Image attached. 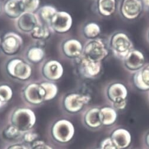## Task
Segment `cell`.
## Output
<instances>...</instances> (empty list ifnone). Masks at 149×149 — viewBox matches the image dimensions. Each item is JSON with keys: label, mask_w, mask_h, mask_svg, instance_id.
Wrapping results in <instances>:
<instances>
[{"label": "cell", "mask_w": 149, "mask_h": 149, "mask_svg": "<svg viewBox=\"0 0 149 149\" xmlns=\"http://www.w3.org/2000/svg\"><path fill=\"white\" fill-rule=\"evenodd\" d=\"M109 50L114 56L123 60L134 49L133 43L130 37L125 33L117 31L111 34L107 41Z\"/></svg>", "instance_id": "obj_1"}, {"label": "cell", "mask_w": 149, "mask_h": 149, "mask_svg": "<svg viewBox=\"0 0 149 149\" xmlns=\"http://www.w3.org/2000/svg\"><path fill=\"white\" fill-rule=\"evenodd\" d=\"M109 53L107 42L100 38L88 40L83 47L82 56L97 62H102Z\"/></svg>", "instance_id": "obj_2"}, {"label": "cell", "mask_w": 149, "mask_h": 149, "mask_svg": "<svg viewBox=\"0 0 149 149\" xmlns=\"http://www.w3.org/2000/svg\"><path fill=\"white\" fill-rule=\"evenodd\" d=\"M10 120L11 125L15 127L21 132H26L34 126L36 118L32 110L21 108L13 112Z\"/></svg>", "instance_id": "obj_3"}, {"label": "cell", "mask_w": 149, "mask_h": 149, "mask_svg": "<svg viewBox=\"0 0 149 149\" xmlns=\"http://www.w3.org/2000/svg\"><path fill=\"white\" fill-rule=\"evenodd\" d=\"M74 132L75 130L72 123L66 119L57 121L52 129L53 137L61 143L69 142L74 137Z\"/></svg>", "instance_id": "obj_4"}, {"label": "cell", "mask_w": 149, "mask_h": 149, "mask_svg": "<svg viewBox=\"0 0 149 149\" xmlns=\"http://www.w3.org/2000/svg\"><path fill=\"white\" fill-rule=\"evenodd\" d=\"M91 100V97L88 94L70 93L64 97L63 106L67 112L77 113L81 111Z\"/></svg>", "instance_id": "obj_5"}, {"label": "cell", "mask_w": 149, "mask_h": 149, "mask_svg": "<svg viewBox=\"0 0 149 149\" xmlns=\"http://www.w3.org/2000/svg\"><path fill=\"white\" fill-rule=\"evenodd\" d=\"M77 61V68L80 75L85 79H93L100 74L102 70V62L91 60L81 56Z\"/></svg>", "instance_id": "obj_6"}, {"label": "cell", "mask_w": 149, "mask_h": 149, "mask_svg": "<svg viewBox=\"0 0 149 149\" xmlns=\"http://www.w3.org/2000/svg\"><path fill=\"white\" fill-rule=\"evenodd\" d=\"M7 71L10 76L20 80L29 79L32 74L30 64L19 58L10 60L7 65Z\"/></svg>", "instance_id": "obj_7"}, {"label": "cell", "mask_w": 149, "mask_h": 149, "mask_svg": "<svg viewBox=\"0 0 149 149\" xmlns=\"http://www.w3.org/2000/svg\"><path fill=\"white\" fill-rule=\"evenodd\" d=\"M118 10L123 18L134 20L140 17L143 7L140 0H119Z\"/></svg>", "instance_id": "obj_8"}, {"label": "cell", "mask_w": 149, "mask_h": 149, "mask_svg": "<svg viewBox=\"0 0 149 149\" xmlns=\"http://www.w3.org/2000/svg\"><path fill=\"white\" fill-rule=\"evenodd\" d=\"M72 25L73 18L69 13L58 11L50 22L49 28L55 33L64 34L70 31Z\"/></svg>", "instance_id": "obj_9"}, {"label": "cell", "mask_w": 149, "mask_h": 149, "mask_svg": "<svg viewBox=\"0 0 149 149\" xmlns=\"http://www.w3.org/2000/svg\"><path fill=\"white\" fill-rule=\"evenodd\" d=\"M83 47L84 45L78 39L67 38L62 43V53L66 58L76 60L82 55Z\"/></svg>", "instance_id": "obj_10"}, {"label": "cell", "mask_w": 149, "mask_h": 149, "mask_svg": "<svg viewBox=\"0 0 149 149\" xmlns=\"http://www.w3.org/2000/svg\"><path fill=\"white\" fill-rule=\"evenodd\" d=\"M22 45L21 37L14 33L6 34L3 38L0 47L3 53L7 55L12 56L18 53Z\"/></svg>", "instance_id": "obj_11"}, {"label": "cell", "mask_w": 149, "mask_h": 149, "mask_svg": "<svg viewBox=\"0 0 149 149\" xmlns=\"http://www.w3.org/2000/svg\"><path fill=\"white\" fill-rule=\"evenodd\" d=\"M122 61L123 66L127 71L135 72L145 64V58L144 54L138 49H134Z\"/></svg>", "instance_id": "obj_12"}, {"label": "cell", "mask_w": 149, "mask_h": 149, "mask_svg": "<svg viewBox=\"0 0 149 149\" xmlns=\"http://www.w3.org/2000/svg\"><path fill=\"white\" fill-rule=\"evenodd\" d=\"M64 73L62 64L57 60H49L46 61L42 67V74L44 78L51 81L59 80Z\"/></svg>", "instance_id": "obj_13"}, {"label": "cell", "mask_w": 149, "mask_h": 149, "mask_svg": "<svg viewBox=\"0 0 149 149\" xmlns=\"http://www.w3.org/2000/svg\"><path fill=\"white\" fill-rule=\"evenodd\" d=\"M23 94L25 99L33 104H39L45 101L46 93L41 84H29L24 88Z\"/></svg>", "instance_id": "obj_14"}, {"label": "cell", "mask_w": 149, "mask_h": 149, "mask_svg": "<svg viewBox=\"0 0 149 149\" xmlns=\"http://www.w3.org/2000/svg\"><path fill=\"white\" fill-rule=\"evenodd\" d=\"M39 18L33 13H24L16 20V27L22 33H31L39 24Z\"/></svg>", "instance_id": "obj_15"}, {"label": "cell", "mask_w": 149, "mask_h": 149, "mask_svg": "<svg viewBox=\"0 0 149 149\" xmlns=\"http://www.w3.org/2000/svg\"><path fill=\"white\" fill-rule=\"evenodd\" d=\"M106 94L108 100L113 103L127 100L129 91L125 84L120 82H114L108 86Z\"/></svg>", "instance_id": "obj_16"}, {"label": "cell", "mask_w": 149, "mask_h": 149, "mask_svg": "<svg viewBox=\"0 0 149 149\" xmlns=\"http://www.w3.org/2000/svg\"><path fill=\"white\" fill-rule=\"evenodd\" d=\"M133 74V81L135 87L141 91H149V64H145Z\"/></svg>", "instance_id": "obj_17"}, {"label": "cell", "mask_w": 149, "mask_h": 149, "mask_svg": "<svg viewBox=\"0 0 149 149\" xmlns=\"http://www.w3.org/2000/svg\"><path fill=\"white\" fill-rule=\"evenodd\" d=\"M110 138L120 149L127 148L131 145L132 141L130 132L122 128L114 130L111 133Z\"/></svg>", "instance_id": "obj_18"}, {"label": "cell", "mask_w": 149, "mask_h": 149, "mask_svg": "<svg viewBox=\"0 0 149 149\" xmlns=\"http://www.w3.org/2000/svg\"><path fill=\"white\" fill-rule=\"evenodd\" d=\"M95 7L98 14L105 17H110L116 10V0H96Z\"/></svg>", "instance_id": "obj_19"}, {"label": "cell", "mask_w": 149, "mask_h": 149, "mask_svg": "<svg viewBox=\"0 0 149 149\" xmlns=\"http://www.w3.org/2000/svg\"><path fill=\"white\" fill-rule=\"evenodd\" d=\"M99 117L102 126H110L116 122L118 114L113 107H103L99 109Z\"/></svg>", "instance_id": "obj_20"}, {"label": "cell", "mask_w": 149, "mask_h": 149, "mask_svg": "<svg viewBox=\"0 0 149 149\" xmlns=\"http://www.w3.org/2000/svg\"><path fill=\"white\" fill-rule=\"evenodd\" d=\"M6 14L11 18H17L24 11L22 8L21 0H7L4 6Z\"/></svg>", "instance_id": "obj_21"}, {"label": "cell", "mask_w": 149, "mask_h": 149, "mask_svg": "<svg viewBox=\"0 0 149 149\" xmlns=\"http://www.w3.org/2000/svg\"><path fill=\"white\" fill-rule=\"evenodd\" d=\"M85 125L91 129H97L102 126L99 117V109L93 107L89 109L84 116Z\"/></svg>", "instance_id": "obj_22"}, {"label": "cell", "mask_w": 149, "mask_h": 149, "mask_svg": "<svg viewBox=\"0 0 149 149\" xmlns=\"http://www.w3.org/2000/svg\"><path fill=\"white\" fill-rule=\"evenodd\" d=\"M82 30L84 37L88 40L98 38L101 32L100 26L95 22H89L85 24Z\"/></svg>", "instance_id": "obj_23"}, {"label": "cell", "mask_w": 149, "mask_h": 149, "mask_svg": "<svg viewBox=\"0 0 149 149\" xmlns=\"http://www.w3.org/2000/svg\"><path fill=\"white\" fill-rule=\"evenodd\" d=\"M58 12V10L52 6H44L41 7L37 11V16L45 25L49 27L53 17Z\"/></svg>", "instance_id": "obj_24"}, {"label": "cell", "mask_w": 149, "mask_h": 149, "mask_svg": "<svg viewBox=\"0 0 149 149\" xmlns=\"http://www.w3.org/2000/svg\"><path fill=\"white\" fill-rule=\"evenodd\" d=\"M49 27L47 25L39 24L32 31L31 36L33 38L38 41H44L51 36Z\"/></svg>", "instance_id": "obj_25"}, {"label": "cell", "mask_w": 149, "mask_h": 149, "mask_svg": "<svg viewBox=\"0 0 149 149\" xmlns=\"http://www.w3.org/2000/svg\"><path fill=\"white\" fill-rule=\"evenodd\" d=\"M44 57V51L43 48L36 46L30 47L27 52V58L32 63L40 62Z\"/></svg>", "instance_id": "obj_26"}, {"label": "cell", "mask_w": 149, "mask_h": 149, "mask_svg": "<svg viewBox=\"0 0 149 149\" xmlns=\"http://www.w3.org/2000/svg\"><path fill=\"white\" fill-rule=\"evenodd\" d=\"M46 93L45 101L51 100L56 97L58 93V86L52 82H44L41 83Z\"/></svg>", "instance_id": "obj_27"}, {"label": "cell", "mask_w": 149, "mask_h": 149, "mask_svg": "<svg viewBox=\"0 0 149 149\" xmlns=\"http://www.w3.org/2000/svg\"><path fill=\"white\" fill-rule=\"evenodd\" d=\"M21 133L18 129L11 125L4 129L3 135L7 140H14L19 139L21 136Z\"/></svg>", "instance_id": "obj_28"}, {"label": "cell", "mask_w": 149, "mask_h": 149, "mask_svg": "<svg viewBox=\"0 0 149 149\" xmlns=\"http://www.w3.org/2000/svg\"><path fill=\"white\" fill-rule=\"evenodd\" d=\"M13 91L10 86L7 84H0V100L6 103L12 98Z\"/></svg>", "instance_id": "obj_29"}, {"label": "cell", "mask_w": 149, "mask_h": 149, "mask_svg": "<svg viewBox=\"0 0 149 149\" xmlns=\"http://www.w3.org/2000/svg\"><path fill=\"white\" fill-rule=\"evenodd\" d=\"M24 13H33L36 11L40 4V0H21Z\"/></svg>", "instance_id": "obj_30"}, {"label": "cell", "mask_w": 149, "mask_h": 149, "mask_svg": "<svg viewBox=\"0 0 149 149\" xmlns=\"http://www.w3.org/2000/svg\"><path fill=\"white\" fill-rule=\"evenodd\" d=\"M101 149H120L111 140L110 137H107L103 140L100 144Z\"/></svg>", "instance_id": "obj_31"}, {"label": "cell", "mask_w": 149, "mask_h": 149, "mask_svg": "<svg viewBox=\"0 0 149 149\" xmlns=\"http://www.w3.org/2000/svg\"><path fill=\"white\" fill-rule=\"evenodd\" d=\"M38 134L33 132H26L22 135L23 141L26 143H33L34 141L37 140Z\"/></svg>", "instance_id": "obj_32"}, {"label": "cell", "mask_w": 149, "mask_h": 149, "mask_svg": "<svg viewBox=\"0 0 149 149\" xmlns=\"http://www.w3.org/2000/svg\"><path fill=\"white\" fill-rule=\"evenodd\" d=\"M31 149H53V148L44 141L37 140L33 143Z\"/></svg>", "instance_id": "obj_33"}, {"label": "cell", "mask_w": 149, "mask_h": 149, "mask_svg": "<svg viewBox=\"0 0 149 149\" xmlns=\"http://www.w3.org/2000/svg\"><path fill=\"white\" fill-rule=\"evenodd\" d=\"M127 104V100H123L116 103H112V106L113 108L115 110H123L124 109H125Z\"/></svg>", "instance_id": "obj_34"}, {"label": "cell", "mask_w": 149, "mask_h": 149, "mask_svg": "<svg viewBox=\"0 0 149 149\" xmlns=\"http://www.w3.org/2000/svg\"><path fill=\"white\" fill-rule=\"evenodd\" d=\"M7 149H28V148L21 144H15L9 146Z\"/></svg>", "instance_id": "obj_35"}, {"label": "cell", "mask_w": 149, "mask_h": 149, "mask_svg": "<svg viewBox=\"0 0 149 149\" xmlns=\"http://www.w3.org/2000/svg\"><path fill=\"white\" fill-rule=\"evenodd\" d=\"M143 7V10L149 11V0H140Z\"/></svg>", "instance_id": "obj_36"}, {"label": "cell", "mask_w": 149, "mask_h": 149, "mask_svg": "<svg viewBox=\"0 0 149 149\" xmlns=\"http://www.w3.org/2000/svg\"><path fill=\"white\" fill-rule=\"evenodd\" d=\"M145 144L147 146V147L149 148V132L147 134L145 138Z\"/></svg>", "instance_id": "obj_37"}, {"label": "cell", "mask_w": 149, "mask_h": 149, "mask_svg": "<svg viewBox=\"0 0 149 149\" xmlns=\"http://www.w3.org/2000/svg\"><path fill=\"white\" fill-rule=\"evenodd\" d=\"M145 38H146V40L147 41V42H148L149 44V28L147 29V32H146V34H145Z\"/></svg>", "instance_id": "obj_38"}, {"label": "cell", "mask_w": 149, "mask_h": 149, "mask_svg": "<svg viewBox=\"0 0 149 149\" xmlns=\"http://www.w3.org/2000/svg\"><path fill=\"white\" fill-rule=\"evenodd\" d=\"M5 103H3L1 100H0V108L1 107H2L3 106H4V104Z\"/></svg>", "instance_id": "obj_39"}, {"label": "cell", "mask_w": 149, "mask_h": 149, "mask_svg": "<svg viewBox=\"0 0 149 149\" xmlns=\"http://www.w3.org/2000/svg\"><path fill=\"white\" fill-rule=\"evenodd\" d=\"M0 13H1V6H0Z\"/></svg>", "instance_id": "obj_40"}, {"label": "cell", "mask_w": 149, "mask_h": 149, "mask_svg": "<svg viewBox=\"0 0 149 149\" xmlns=\"http://www.w3.org/2000/svg\"><path fill=\"white\" fill-rule=\"evenodd\" d=\"M95 149H101L100 148H95Z\"/></svg>", "instance_id": "obj_41"}]
</instances>
